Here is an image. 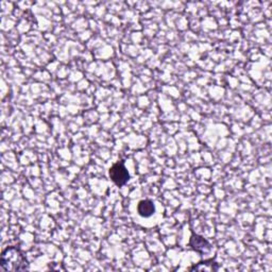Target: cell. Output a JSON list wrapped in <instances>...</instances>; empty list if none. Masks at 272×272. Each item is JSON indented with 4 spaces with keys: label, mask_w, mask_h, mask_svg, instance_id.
Wrapping results in <instances>:
<instances>
[{
    "label": "cell",
    "mask_w": 272,
    "mask_h": 272,
    "mask_svg": "<svg viewBox=\"0 0 272 272\" xmlns=\"http://www.w3.org/2000/svg\"><path fill=\"white\" fill-rule=\"evenodd\" d=\"M137 212L142 218H149L155 213V205L153 201L149 199L141 200L137 204Z\"/></svg>",
    "instance_id": "277c9868"
},
{
    "label": "cell",
    "mask_w": 272,
    "mask_h": 272,
    "mask_svg": "<svg viewBox=\"0 0 272 272\" xmlns=\"http://www.w3.org/2000/svg\"><path fill=\"white\" fill-rule=\"evenodd\" d=\"M219 269V265L214 260H206L203 262H200L197 265L190 267L189 270L191 271H217Z\"/></svg>",
    "instance_id": "5b68a950"
},
{
    "label": "cell",
    "mask_w": 272,
    "mask_h": 272,
    "mask_svg": "<svg viewBox=\"0 0 272 272\" xmlns=\"http://www.w3.org/2000/svg\"><path fill=\"white\" fill-rule=\"evenodd\" d=\"M0 269L2 271H21L28 269V264L19 249L8 247L2 251Z\"/></svg>",
    "instance_id": "6da1fadb"
},
{
    "label": "cell",
    "mask_w": 272,
    "mask_h": 272,
    "mask_svg": "<svg viewBox=\"0 0 272 272\" xmlns=\"http://www.w3.org/2000/svg\"><path fill=\"white\" fill-rule=\"evenodd\" d=\"M190 247L195 250V251L199 252L200 254L207 253L212 250V245L207 241L202 236L198 234H192L189 239Z\"/></svg>",
    "instance_id": "3957f363"
},
{
    "label": "cell",
    "mask_w": 272,
    "mask_h": 272,
    "mask_svg": "<svg viewBox=\"0 0 272 272\" xmlns=\"http://www.w3.org/2000/svg\"><path fill=\"white\" fill-rule=\"evenodd\" d=\"M109 175L111 180L117 186H124L130 179V175L127 170L124 162H118L110 168Z\"/></svg>",
    "instance_id": "7a4b0ae2"
}]
</instances>
